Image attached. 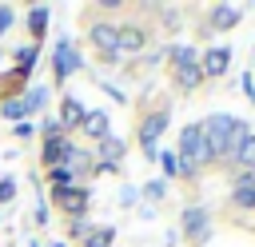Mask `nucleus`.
<instances>
[{"label": "nucleus", "mask_w": 255, "mask_h": 247, "mask_svg": "<svg viewBox=\"0 0 255 247\" xmlns=\"http://www.w3.org/2000/svg\"><path fill=\"white\" fill-rule=\"evenodd\" d=\"M251 187H255V179H251Z\"/></svg>", "instance_id": "obj_36"}, {"label": "nucleus", "mask_w": 255, "mask_h": 247, "mask_svg": "<svg viewBox=\"0 0 255 247\" xmlns=\"http://www.w3.org/2000/svg\"><path fill=\"white\" fill-rule=\"evenodd\" d=\"M171 80H175L179 92H195V88L203 84V72H199V64H187V68H175Z\"/></svg>", "instance_id": "obj_16"}, {"label": "nucleus", "mask_w": 255, "mask_h": 247, "mask_svg": "<svg viewBox=\"0 0 255 247\" xmlns=\"http://www.w3.org/2000/svg\"><path fill=\"white\" fill-rule=\"evenodd\" d=\"M48 20H52V8H44V4H36V8L28 12V28H32V36H36V40L48 32Z\"/></svg>", "instance_id": "obj_20"}, {"label": "nucleus", "mask_w": 255, "mask_h": 247, "mask_svg": "<svg viewBox=\"0 0 255 247\" xmlns=\"http://www.w3.org/2000/svg\"><path fill=\"white\" fill-rule=\"evenodd\" d=\"M48 96H52V88H48V84H36V88H28V92H24V108H28V116H36V112L48 104Z\"/></svg>", "instance_id": "obj_19"}, {"label": "nucleus", "mask_w": 255, "mask_h": 247, "mask_svg": "<svg viewBox=\"0 0 255 247\" xmlns=\"http://www.w3.org/2000/svg\"><path fill=\"white\" fill-rule=\"evenodd\" d=\"M227 159H231L239 171H255V131H251V135H243V139L227 151Z\"/></svg>", "instance_id": "obj_12"}, {"label": "nucleus", "mask_w": 255, "mask_h": 247, "mask_svg": "<svg viewBox=\"0 0 255 247\" xmlns=\"http://www.w3.org/2000/svg\"><path fill=\"white\" fill-rule=\"evenodd\" d=\"M135 199H139V187H131V183H128V187H120V203H124V207H131Z\"/></svg>", "instance_id": "obj_28"}, {"label": "nucleus", "mask_w": 255, "mask_h": 247, "mask_svg": "<svg viewBox=\"0 0 255 247\" xmlns=\"http://www.w3.org/2000/svg\"><path fill=\"white\" fill-rule=\"evenodd\" d=\"M143 195H147V199H163V195H167V179H151V183H143Z\"/></svg>", "instance_id": "obj_25"}, {"label": "nucleus", "mask_w": 255, "mask_h": 247, "mask_svg": "<svg viewBox=\"0 0 255 247\" xmlns=\"http://www.w3.org/2000/svg\"><path fill=\"white\" fill-rule=\"evenodd\" d=\"M80 243H84V247H112V243H116V227H92Z\"/></svg>", "instance_id": "obj_21"}, {"label": "nucleus", "mask_w": 255, "mask_h": 247, "mask_svg": "<svg viewBox=\"0 0 255 247\" xmlns=\"http://www.w3.org/2000/svg\"><path fill=\"white\" fill-rule=\"evenodd\" d=\"M124 139L120 135H108V139H100V147H96V171H108V167H116L120 159H124Z\"/></svg>", "instance_id": "obj_11"}, {"label": "nucleus", "mask_w": 255, "mask_h": 247, "mask_svg": "<svg viewBox=\"0 0 255 247\" xmlns=\"http://www.w3.org/2000/svg\"><path fill=\"white\" fill-rule=\"evenodd\" d=\"M68 151H72V139H68V135H60V139H44L40 159H44V167H60V163L68 159Z\"/></svg>", "instance_id": "obj_13"}, {"label": "nucleus", "mask_w": 255, "mask_h": 247, "mask_svg": "<svg viewBox=\"0 0 255 247\" xmlns=\"http://www.w3.org/2000/svg\"><path fill=\"white\" fill-rule=\"evenodd\" d=\"M159 167H163L167 179H175V175H179V155H175V151H159Z\"/></svg>", "instance_id": "obj_24"}, {"label": "nucleus", "mask_w": 255, "mask_h": 247, "mask_svg": "<svg viewBox=\"0 0 255 247\" xmlns=\"http://www.w3.org/2000/svg\"><path fill=\"white\" fill-rule=\"evenodd\" d=\"M52 247H64V243H52Z\"/></svg>", "instance_id": "obj_35"}, {"label": "nucleus", "mask_w": 255, "mask_h": 247, "mask_svg": "<svg viewBox=\"0 0 255 247\" xmlns=\"http://www.w3.org/2000/svg\"><path fill=\"white\" fill-rule=\"evenodd\" d=\"M179 239H183V235H179L175 227H167V235H163V247H179Z\"/></svg>", "instance_id": "obj_32"}, {"label": "nucleus", "mask_w": 255, "mask_h": 247, "mask_svg": "<svg viewBox=\"0 0 255 247\" xmlns=\"http://www.w3.org/2000/svg\"><path fill=\"white\" fill-rule=\"evenodd\" d=\"M52 207L68 211L72 219H84V211H88V191H84L80 183H72V187H60V191H52Z\"/></svg>", "instance_id": "obj_6"}, {"label": "nucleus", "mask_w": 255, "mask_h": 247, "mask_svg": "<svg viewBox=\"0 0 255 247\" xmlns=\"http://www.w3.org/2000/svg\"><path fill=\"white\" fill-rule=\"evenodd\" d=\"M88 231H92V223H88V219H72V223H68V235H72V239H76V235L84 239Z\"/></svg>", "instance_id": "obj_27"}, {"label": "nucleus", "mask_w": 255, "mask_h": 247, "mask_svg": "<svg viewBox=\"0 0 255 247\" xmlns=\"http://www.w3.org/2000/svg\"><path fill=\"white\" fill-rule=\"evenodd\" d=\"M16 199V175H0V203Z\"/></svg>", "instance_id": "obj_26"}, {"label": "nucleus", "mask_w": 255, "mask_h": 247, "mask_svg": "<svg viewBox=\"0 0 255 247\" xmlns=\"http://www.w3.org/2000/svg\"><path fill=\"white\" fill-rule=\"evenodd\" d=\"M88 44H92L104 60H116V56H120V52H116V24H112V20H92Z\"/></svg>", "instance_id": "obj_5"}, {"label": "nucleus", "mask_w": 255, "mask_h": 247, "mask_svg": "<svg viewBox=\"0 0 255 247\" xmlns=\"http://www.w3.org/2000/svg\"><path fill=\"white\" fill-rule=\"evenodd\" d=\"M191 247H203L211 239V219H207V207H183V231H179Z\"/></svg>", "instance_id": "obj_3"}, {"label": "nucleus", "mask_w": 255, "mask_h": 247, "mask_svg": "<svg viewBox=\"0 0 255 247\" xmlns=\"http://www.w3.org/2000/svg\"><path fill=\"white\" fill-rule=\"evenodd\" d=\"M239 20H243L239 4H211L207 8V28H215V32H231Z\"/></svg>", "instance_id": "obj_8"}, {"label": "nucleus", "mask_w": 255, "mask_h": 247, "mask_svg": "<svg viewBox=\"0 0 255 247\" xmlns=\"http://www.w3.org/2000/svg\"><path fill=\"white\" fill-rule=\"evenodd\" d=\"M163 52H167V60H171V72H175V68H187V64H199V56H195L191 44H171V48H163Z\"/></svg>", "instance_id": "obj_17"}, {"label": "nucleus", "mask_w": 255, "mask_h": 247, "mask_svg": "<svg viewBox=\"0 0 255 247\" xmlns=\"http://www.w3.org/2000/svg\"><path fill=\"white\" fill-rule=\"evenodd\" d=\"M231 203H235L239 211H255V187H251V183H243V187H231Z\"/></svg>", "instance_id": "obj_23"}, {"label": "nucleus", "mask_w": 255, "mask_h": 247, "mask_svg": "<svg viewBox=\"0 0 255 247\" xmlns=\"http://www.w3.org/2000/svg\"><path fill=\"white\" fill-rule=\"evenodd\" d=\"M12 20H16V12H12L8 4H0V36H4L8 28H12Z\"/></svg>", "instance_id": "obj_29"}, {"label": "nucleus", "mask_w": 255, "mask_h": 247, "mask_svg": "<svg viewBox=\"0 0 255 247\" xmlns=\"http://www.w3.org/2000/svg\"><path fill=\"white\" fill-rule=\"evenodd\" d=\"M48 183H52V191H60V187H72V183H80V179L72 175L68 163H60V167H48Z\"/></svg>", "instance_id": "obj_22"}, {"label": "nucleus", "mask_w": 255, "mask_h": 247, "mask_svg": "<svg viewBox=\"0 0 255 247\" xmlns=\"http://www.w3.org/2000/svg\"><path fill=\"white\" fill-rule=\"evenodd\" d=\"M175 155L183 159V163H215V155H211V147H207V139H203V127L199 124H187L183 131H179V147H175Z\"/></svg>", "instance_id": "obj_2"}, {"label": "nucleus", "mask_w": 255, "mask_h": 247, "mask_svg": "<svg viewBox=\"0 0 255 247\" xmlns=\"http://www.w3.org/2000/svg\"><path fill=\"white\" fill-rule=\"evenodd\" d=\"M0 64H4V48H0Z\"/></svg>", "instance_id": "obj_34"}, {"label": "nucleus", "mask_w": 255, "mask_h": 247, "mask_svg": "<svg viewBox=\"0 0 255 247\" xmlns=\"http://www.w3.org/2000/svg\"><path fill=\"white\" fill-rule=\"evenodd\" d=\"M16 135H20V139H28V135H32V124H28V120H24V124H16Z\"/></svg>", "instance_id": "obj_33"}, {"label": "nucleus", "mask_w": 255, "mask_h": 247, "mask_svg": "<svg viewBox=\"0 0 255 247\" xmlns=\"http://www.w3.org/2000/svg\"><path fill=\"white\" fill-rule=\"evenodd\" d=\"M36 60H40V44H24V48H16V76L28 80V72L36 68Z\"/></svg>", "instance_id": "obj_18"}, {"label": "nucleus", "mask_w": 255, "mask_h": 247, "mask_svg": "<svg viewBox=\"0 0 255 247\" xmlns=\"http://www.w3.org/2000/svg\"><path fill=\"white\" fill-rule=\"evenodd\" d=\"M167 124H171V120H167V112H163V108L147 112V116L139 120V131H135V135H139V147H155V139L167 131Z\"/></svg>", "instance_id": "obj_7"}, {"label": "nucleus", "mask_w": 255, "mask_h": 247, "mask_svg": "<svg viewBox=\"0 0 255 247\" xmlns=\"http://www.w3.org/2000/svg\"><path fill=\"white\" fill-rule=\"evenodd\" d=\"M52 68H56V84H64L72 72H80V68H84V56L72 48V40H68V36H60V40H56V52H52Z\"/></svg>", "instance_id": "obj_4"}, {"label": "nucleus", "mask_w": 255, "mask_h": 247, "mask_svg": "<svg viewBox=\"0 0 255 247\" xmlns=\"http://www.w3.org/2000/svg\"><path fill=\"white\" fill-rule=\"evenodd\" d=\"M100 88H104V92H108V96H112V100H116V104H124V100H128V96H124V92H120V88H116V84H100Z\"/></svg>", "instance_id": "obj_31"}, {"label": "nucleus", "mask_w": 255, "mask_h": 247, "mask_svg": "<svg viewBox=\"0 0 255 247\" xmlns=\"http://www.w3.org/2000/svg\"><path fill=\"white\" fill-rule=\"evenodd\" d=\"M227 68H231V48L227 44H215V48H207L199 56V72L203 76H223Z\"/></svg>", "instance_id": "obj_10"}, {"label": "nucleus", "mask_w": 255, "mask_h": 247, "mask_svg": "<svg viewBox=\"0 0 255 247\" xmlns=\"http://www.w3.org/2000/svg\"><path fill=\"white\" fill-rule=\"evenodd\" d=\"M143 44H147V32L135 20H128V24L116 28V52H143Z\"/></svg>", "instance_id": "obj_9"}, {"label": "nucleus", "mask_w": 255, "mask_h": 247, "mask_svg": "<svg viewBox=\"0 0 255 247\" xmlns=\"http://www.w3.org/2000/svg\"><path fill=\"white\" fill-rule=\"evenodd\" d=\"M235 116H227V112H215V116H207L199 127H203V139H207V147H211V155L215 159H223L227 151H231V139H235Z\"/></svg>", "instance_id": "obj_1"}, {"label": "nucleus", "mask_w": 255, "mask_h": 247, "mask_svg": "<svg viewBox=\"0 0 255 247\" xmlns=\"http://www.w3.org/2000/svg\"><path fill=\"white\" fill-rule=\"evenodd\" d=\"M84 116H88V108H84L76 96H64V104H60V127H64V131H68V127H80Z\"/></svg>", "instance_id": "obj_15"}, {"label": "nucleus", "mask_w": 255, "mask_h": 247, "mask_svg": "<svg viewBox=\"0 0 255 247\" xmlns=\"http://www.w3.org/2000/svg\"><path fill=\"white\" fill-rule=\"evenodd\" d=\"M243 92H247V100L255 104V76H251V72H243Z\"/></svg>", "instance_id": "obj_30"}, {"label": "nucleus", "mask_w": 255, "mask_h": 247, "mask_svg": "<svg viewBox=\"0 0 255 247\" xmlns=\"http://www.w3.org/2000/svg\"><path fill=\"white\" fill-rule=\"evenodd\" d=\"M108 127H112V116H108V112H88L84 124H80V135H88V139H108Z\"/></svg>", "instance_id": "obj_14"}]
</instances>
